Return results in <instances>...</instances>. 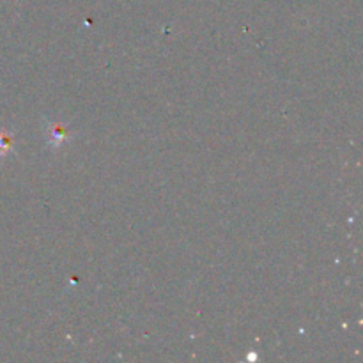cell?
Segmentation results:
<instances>
[{
	"instance_id": "1",
	"label": "cell",
	"mask_w": 363,
	"mask_h": 363,
	"mask_svg": "<svg viewBox=\"0 0 363 363\" xmlns=\"http://www.w3.org/2000/svg\"><path fill=\"white\" fill-rule=\"evenodd\" d=\"M69 138V130L60 123H50L46 128V140L52 147H59Z\"/></svg>"
},
{
	"instance_id": "2",
	"label": "cell",
	"mask_w": 363,
	"mask_h": 363,
	"mask_svg": "<svg viewBox=\"0 0 363 363\" xmlns=\"http://www.w3.org/2000/svg\"><path fill=\"white\" fill-rule=\"evenodd\" d=\"M13 149V135L0 133V155H7Z\"/></svg>"
}]
</instances>
